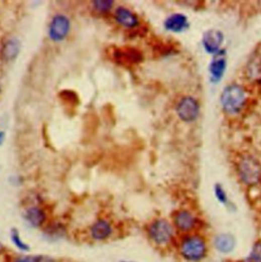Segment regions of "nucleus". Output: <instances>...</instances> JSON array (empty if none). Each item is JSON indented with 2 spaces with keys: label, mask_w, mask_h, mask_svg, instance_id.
<instances>
[{
  "label": "nucleus",
  "mask_w": 261,
  "mask_h": 262,
  "mask_svg": "<svg viewBox=\"0 0 261 262\" xmlns=\"http://www.w3.org/2000/svg\"><path fill=\"white\" fill-rule=\"evenodd\" d=\"M246 103V91L241 85L233 83L228 85L223 90L221 104L226 113L230 115L239 114L245 108Z\"/></svg>",
  "instance_id": "nucleus-1"
},
{
  "label": "nucleus",
  "mask_w": 261,
  "mask_h": 262,
  "mask_svg": "<svg viewBox=\"0 0 261 262\" xmlns=\"http://www.w3.org/2000/svg\"><path fill=\"white\" fill-rule=\"evenodd\" d=\"M240 180L247 186L253 187L261 181V163L254 156L243 155L237 164Z\"/></svg>",
  "instance_id": "nucleus-2"
},
{
  "label": "nucleus",
  "mask_w": 261,
  "mask_h": 262,
  "mask_svg": "<svg viewBox=\"0 0 261 262\" xmlns=\"http://www.w3.org/2000/svg\"><path fill=\"white\" fill-rule=\"evenodd\" d=\"M110 57L116 64L123 68L137 66L144 59V56L139 49L129 46L112 47L110 49Z\"/></svg>",
  "instance_id": "nucleus-3"
},
{
  "label": "nucleus",
  "mask_w": 261,
  "mask_h": 262,
  "mask_svg": "<svg viewBox=\"0 0 261 262\" xmlns=\"http://www.w3.org/2000/svg\"><path fill=\"white\" fill-rule=\"evenodd\" d=\"M176 112L182 121L192 122L196 120L200 114V104L196 98L184 96L177 103Z\"/></svg>",
  "instance_id": "nucleus-4"
},
{
  "label": "nucleus",
  "mask_w": 261,
  "mask_h": 262,
  "mask_svg": "<svg viewBox=\"0 0 261 262\" xmlns=\"http://www.w3.org/2000/svg\"><path fill=\"white\" fill-rule=\"evenodd\" d=\"M181 252L187 260L198 261L206 255V244L202 238L191 237L183 242Z\"/></svg>",
  "instance_id": "nucleus-5"
},
{
  "label": "nucleus",
  "mask_w": 261,
  "mask_h": 262,
  "mask_svg": "<svg viewBox=\"0 0 261 262\" xmlns=\"http://www.w3.org/2000/svg\"><path fill=\"white\" fill-rule=\"evenodd\" d=\"M173 230L165 220H157L153 222L149 228L150 238L158 245L167 244L172 238Z\"/></svg>",
  "instance_id": "nucleus-6"
},
{
  "label": "nucleus",
  "mask_w": 261,
  "mask_h": 262,
  "mask_svg": "<svg viewBox=\"0 0 261 262\" xmlns=\"http://www.w3.org/2000/svg\"><path fill=\"white\" fill-rule=\"evenodd\" d=\"M71 30V22L68 17L63 15H56L53 17L49 29L48 36L54 42L62 41L70 33Z\"/></svg>",
  "instance_id": "nucleus-7"
},
{
  "label": "nucleus",
  "mask_w": 261,
  "mask_h": 262,
  "mask_svg": "<svg viewBox=\"0 0 261 262\" xmlns=\"http://www.w3.org/2000/svg\"><path fill=\"white\" fill-rule=\"evenodd\" d=\"M225 40V36L222 31L217 29H210L203 34L202 37V45L204 50L209 53L215 55L219 53L222 49V45Z\"/></svg>",
  "instance_id": "nucleus-8"
},
{
  "label": "nucleus",
  "mask_w": 261,
  "mask_h": 262,
  "mask_svg": "<svg viewBox=\"0 0 261 262\" xmlns=\"http://www.w3.org/2000/svg\"><path fill=\"white\" fill-rule=\"evenodd\" d=\"M227 70V57L226 50L222 49L219 53H216L213 59L208 66V72L210 76V81L213 84H217L222 81Z\"/></svg>",
  "instance_id": "nucleus-9"
},
{
  "label": "nucleus",
  "mask_w": 261,
  "mask_h": 262,
  "mask_svg": "<svg viewBox=\"0 0 261 262\" xmlns=\"http://www.w3.org/2000/svg\"><path fill=\"white\" fill-rule=\"evenodd\" d=\"M21 41L16 37H11L7 39L0 49V58L4 61H13L15 60L21 51Z\"/></svg>",
  "instance_id": "nucleus-10"
},
{
  "label": "nucleus",
  "mask_w": 261,
  "mask_h": 262,
  "mask_svg": "<svg viewBox=\"0 0 261 262\" xmlns=\"http://www.w3.org/2000/svg\"><path fill=\"white\" fill-rule=\"evenodd\" d=\"M163 26L168 32L182 33L189 28L190 23L187 16L183 14H172L165 19Z\"/></svg>",
  "instance_id": "nucleus-11"
},
{
  "label": "nucleus",
  "mask_w": 261,
  "mask_h": 262,
  "mask_svg": "<svg viewBox=\"0 0 261 262\" xmlns=\"http://www.w3.org/2000/svg\"><path fill=\"white\" fill-rule=\"evenodd\" d=\"M114 19L120 26L126 29H135L139 26L138 17L132 11L123 7H119L115 10Z\"/></svg>",
  "instance_id": "nucleus-12"
},
{
  "label": "nucleus",
  "mask_w": 261,
  "mask_h": 262,
  "mask_svg": "<svg viewBox=\"0 0 261 262\" xmlns=\"http://www.w3.org/2000/svg\"><path fill=\"white\" fill-rule=\"evenodd\" d=\"M196 224L194 216L187 210H181L175 215V225L180 231L188 232L191 231Z\"/></svg>",
  "instance_id": "nucleus-13"
},
{
  "label": "nucleus",
  "mask_w": 261,
  "mask_h": 262,
  "mask_svg": "<svg viewBox=\"0 0 261 262\" xmlns=\"http://www.w3.org/2000/svg\"><path fill=\"white\" fill-rule=\"evenodd\" d=\"M214 245L215 248L219 251H221L222 253H230L234 250L236 246V241L232 235L224 234V235L217 236L215 238Z\"/></svg>",
  "instance_id": "nucleus-14"
},
{
  "label": "nucleus",
  "mask_w": 261,
  "mask_h": 262,
  "mask_svg": "<svg viewBox=\"0 0 261 262\" xmlns=\"http://www.w3.org/2000/svg\"><path fill=\"white\" fill-rule=\"evenodd\" d=\"M112 232L111 226L106 221H98L91 230L92 237L96 240H103L110 236Z\"/></svg>",
  "instance_id": "nucleus-15"
},
{
  "label": "nucleus",
  "mask_w": 261,
  "mask_h": 262,
  "mask_svg": "<svg viewBox=\"0 0 261 262\" xmlns=\"http://www.w3.org/2000/svg\"><path fill=\"white\" fill-rule=\"evenodd\" d=\"M45 213L38 207H31L26 212L27 221L34 227L41 226L45 221Z\"/></svg>",
  "instance_id": "nucleus-16"
},
{
  "label": "nucleus",
  "mask_w": 261,
  "mask_h": 262,
  "mask_svg": "<svg viewBox=\"0 0 261 262\" xmlns=\"http://www.w3.org/2000/svg\"><path fill=\"white\" fill-rule=\"evenodd\" d=\"M58 97L66 108L71 107V108L75 109V108H77V106L80 103L79 96L77 95V93L75 91H72V90L60 91V93L58 94Z\"/></svg>",
  "instance_id": "nucleus-17"
},
{
  "label": "nucleus",
  "mask_w": 261,
  "mask_h": 262,
  "mask_svg": "<svg viewBox=\"0 0 261 262\" xmlns=\"http://www.w3.org/2000/svg\"><path fill=\"white\" fill-rule=\"evenodd\" d=\"M176 50L177 48L169 42H158V44L154 46V52L157 53L159 56L168 55L169 53H173Z\"/></svg>",
  "instance_id": "nucleus-18"
},
{
  "label": "nucleus",
  "mask_w": 261,
  "mask_h": 262,
  "mask_svg": "<svg viewBox=\"0 0 261 262\" xmlns=\"http://www.w3.org/2000/svg\"><path fill=\"white\" fill-rule=\"evenodd\" d=\"M93 7L98 13H108L112 7H113V2L111 0H96L93 2Z\"/></svg>",
  "instance_id": "nucleus-19"
},
{
  "label": "nucleus",
  "mask_w": 261,
  "mask_h": 262,
  "mask_svg": "<svg viewBox=\"0 0 261 262\" xmlns=\"http://www.w3.org/2000/svg\"><path fill=\"white\" fill-rule=\"evenodd\" d=\"M214 195L216 199L219 200L223 204L228 203V195L224 189V187L221 184H215L214 185Z\"/></svg>",
  "instance_id": "nucleus-20"
},
{
  "label": "nucleus",
  "mask_w": 261,
  "mask_h": 262,
  "mask_svg": "<svg viewBox=\"0 0 261 262\" xmlns=\"http://www.w3.org/2000/svg\"><path fill=\"white\" fill-rule=\"evenodd\" d=\"M12 240H13L14 244H15L20 250H22V251H28V250H29V246H28L25 242L22 241V239H21V237H20V234H19L18 230H16V229H14V230L12 231Z\"/></svg>",
  "instance_id": "nucleus-21"
},
{
  "label": "nucleus",
  "mask_w": 261,
  "mask_h": 262,
  "mask_svg": "<svg viewBox=\"0 0 261 262\" xmlns=\"http://www.w3.org/2000/svg\"><path fill=\"white\" fill-rule=\"evenodd\" d=\"M248 262H261V243H256L248 258Z\"/></svg>",
  "instance_id": "nucleus-22"
},
{
  "label": "nucleus",
  "mask_w": 261,
  "mask_h": 262,
  "mask_svg": "<svg viewBox=\"0 0 261 262\" xmlns=\"http://www.w3.org/2000/svg\"><path fill=\"white\" fill-rule=\"evenodd\" d=\"M5 138H6V134H5V132H3V130H0V144H3V143H4Z\"/></svg>",
  "instance_id": "nucleus-23"
},
{
  "label": "nucleus",
  "mask_w": 261,
  "mask_h": 262,
  "mask_svg": "<svg viewBox=\"0 0 261 262\" xmlns=\"http://www.w3.org/2000/svg\"><path fill=\"white\" fill-rule=\"evenodd\" d=\"M18 262H32V261H29V260H20Z\"/></svg>",
  "instance_id": "nucleus-24"
},
{
  "label": "nucleus",
  "mask_w": 261,
  "mask_h": 262,
  "mask_svg": "<svg viewBox=\"0 0 261 262\" xmlns=\"http://www.w3.org/2000/svg\"><path fill=\"white\" fill-rule=\"evenodd\" d=\"M122 262H126V261H122Z\"/></svg>",
  "instance_id": "nucleus-25"
},
{
  "label": "nucleus",
  "mask_w": 261,
  "mask_h": 262,
  "mask_svg": "<svg viewBox=\"0 0 261 262\" xmlns=\"http://www.w3.org/2000/svg\"><path fill=\"white\" fill-rule=\"evenodd\" d=\"M0 87H2V85H0Z\"/></svg>",
  "instance_id": "nucleus-26"
}]
</instances>
